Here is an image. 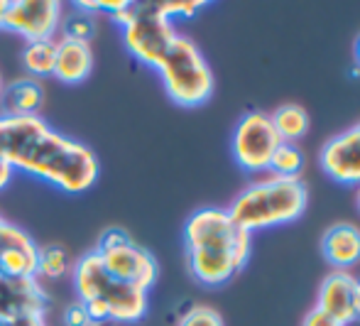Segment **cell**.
<instances>
[{"label": "cell", "mask_w": 360, "mask_h": 326, "mask_svg": "<svg viewBox=\"0 0 360 326\" xmlns=\"http://www.w3.org/2000/svg\"><path fill=\"white\" fill-rule=\"evenodd\" d=\"M10 326H44L42 317H27V319H18V322H10Z\"/></svg>", "instance_id": "cell-27"}, {"label": "cell", "mask_w": 360, "mask_h": 326, "mask_svg": "<svg viewBox=\"0 0 360 326\" xmlns=\"http://www.w3.org/2000/svg\"><path fill=\"white\" fill-rule=\"evenodd\" d=\"M10 177H13V167H10L3 157H0V189H3V187H8Z\"/></svg>", "instance_id": "cell-26"}, {"label": "cell", "mask_w": 360, "mask_h": 326, "mask_svg": "<svg viewBox=\"0 0 360 326\" xmlns=\"http://www.w3.org/2000/svg\"><path fill=\"white\" fill-rule=\"evenodd\" d=\"M319 165L328 180L346 187L360 184V120L353 128L338 132L323 142Z\"/></svg>", "instance_id": "cell-10"}, {"label": "cell", "mask_w": 360, "mask_h": 326, "mask_svg": "<svg viewBox=\"0 0 360 326\" xmlns=\"http://www.w3.org/2000/svg\"><path fill=\"white\" fill-rule=\"evenodd\" d=\"M62 39H69V42H91V37L96 35V23L89 13L84 10H74L67 18H62Z\"/></svg>", "instance_id": "cell-21"}, {"label": "cell", "mask_w": 360, "mask_h": 326, "mask_svg": "<svg viewBox=\"0 0 360 326\" xmlns=\"http://www.w3.org/2000/svg\"><path fill=\"white\" fill-rule=\"evenodd\" d=\"M64 322H67V326H94V322L89 319V312H86V307L81 302L69 304L67 312H64Z\"/></svg>", "instance_id": "cell-24"}, {"label": "cell", "mask_w": 360, "mask_h": 326, "mask_svg": "<svg viewBox=\"0 0 360 326\" xmlns=\"http://www.w3.org/2000/svg\"><path fill=\"white\" fill-rule=\"evenodd\" d=\"M8 5H10V0H0V30H3V25H5V13H8Z\"/></svg>", "instance_id": "cell-29"}, {"label": "cell", "mask_w": 360, "mask_h": 326, "mask_svg": "<svg viewBox=\"0 0 360 326\" xmlns=\"http://www.w3.org/2000/svg\"><path fill=\"white\" fill-rule=\"evenodd\" d=\"M353 309H356V319H360V280L356 284V299H353Z\"/></svg>", "instance_id": "cell-28"}, {"label": "cell", "mask_w": 360, "mask_h": 326, "mask_svg": "<svg viewBox=\"0 0 360 326\" xmlns=\"http://www.w3.org/2000/svg\"><path fill=\"white\" fill-rule=\"evenodd\" d=\"M353 57H356V69H360V35L356 37V47H353Z\"/></svg>", "instance_id": "cell-30"}, {"label": "cell", "mask_w": 360, "mask_h": 326, "mask_svg": "<svg viewBox=\"0 0 360 326\" xmlns=\"http://www.w3.org/2000/svg\"><path fill=\"white\" fill-rule=\"evenodd\" d=\"M42 101H44L42 84H39L37 79H32V76L15 79L13 84L3 86V94H0L3 115H13V118H22V115H37Z\"/></svg>", "instance_id": "cell-15"}, {"label": "cell", "mask_w": 360, "mask_h": 326, "mask_svg": "<svg viewBox=\"0 0 360 326\" xmlns=\"http://www.w3.org/2000/svg\"><path fill=\"white\" fill-rule=\"evenodd\" d=\"M115 23L123 27V42L128 52L152 69H157L160 59L179 35L174 23L160 13L157 3H130L128 10L115 15Z\"/></svg>", "instance_id": "cell-6"}, {"label": "cell", "mask_w": 360, "mask_h": 326, "mask_svg": "<svg viewBox=\"0 0 360 326\" xmlns=\"http://www.w3.org/2000/svg\"><path fill=\"white\" fill-rule=\"evenodd\" d=\"M0 157L69 194L91 189L98 180V160L86 145L59 135L39 115H0Z\"/></svg>", "instance_id": "cell-1"}, {"label": "cell", "mask_w": 360, "mask_h": 326, "mask_svg": "<svg viewBox=\"0 0 360 326\" xmlns=\"http://www.w3.org/2000/svg\"><path fill=\"white\" fill-rule=\"evenodd\" d=\"M74 284L79 302L101 299L110 309V324H135L147 314V292L110 277L98 253L91 251L76 263Z\"/></svg>", "instance_id": "cell-4"}, {"label": "cell", "mask_w": 360, "mask_h": 326, "mask_svg": "<svg viewBox=\"0 0 360 326\" xmlns=\"http://www.w3.org/2000/svg\"><path fill=\"white\" fill-rule=\"evenodd\" d=\"M356 284L358 277H353L346 270H333L323 277L321 287H319L316 307L338 319L343 326L356 322V309H353V299H356Z\"/></svg>", "instance_id": "cell-12"}, {"label": "cell", "mask_w": 360, "mask_h": 326, "mask_svg": "<svg viewBox=\"0 0 360 326\" xmlns=\"http://www.w3.org/2000/svg\"><path fill=\"white\" fill-rule=\"evenodd\" d=\"M37 248H0V277L10 280H30L37 277Z\"/></svg>", "instance_id": "cell-16"}, {"label": "cell", "mask_w": 360, "mask_h": 326, "mask_svg": "<svg viewBox=\"0 0 360 326\" xmlns=\"http://www.w3.org/2000/svg\"><path fill=\"white\" fill-rule=\"evenodd\" d=\"M47 307H49V299L44 294V289L37 284V277H30V280L0 277V319L3 322L42 317Z\"/></svg>", "instance_id": "cell-11"}, {"label": "cell", "mask_w": 360, "mask_h": 326, "mask_svg": "<svg viewBox=\"0 0 360 326\" xmlns=\"http://www.w3.org/2000/svg\"><path fill=\"white\" fill-rule=\"evenodd\" d=\"M167 96L176 106L196 108L214 94V71L204 59L201 49L184 35H176L174 42L157 64Z\"/></svg>", "instance_id": "cell-5"}, {"label": "cell", "mask_w": 360, "mask_h": 326, "mask_svg": "<svg viewBox=\"0 0 360 326\" xmlns=\"http://www.w3.org/2000/svg\"><path fill=\"white\" fill-rule=\"evenodd\" d=\"M356 206H358V211H360V184H358V194H356Z\"/></svg>", "instance_id": "cell-31"}, {"label": "cell", "mask_w": 360, "mask_h": 326, "mask_svg": "<svg viewBox=\"0 0 360 326\" xmlns=\"http://www.w3.org/2000/svg\"><path fill=\"white\" fill-rule=\"evenodd\" d=\"M96 253L103 261V268L110 277L120 280L125 284H133L138 289L150 292V287L157 282V261L150 251L133 241L123 228H108L101 236Z\"/></svg>", "instance_id": "cell-7"}, {"label": "cell", "mask_w": 360, "mask_h": 326, "mask_svg": "<svg viewBox=\"0 0 360 326\" xmlns=\"http://www.w3.org/2000/svg\"><path fill=\"white\" fill-rule=\"evenodd\" d=\"M302 326H343L338 319H333L331 314H326L323 309H319L316 304H314L311 309L307 312V317H304Z\"/></svg>", "instance_id": "cell-25"}, {"label": "cell", "mask_w": 360, "mask_h": 326, "mask_svg": "<svg viewBox=\"0 0 360 326\" xmlns=\"http://www.w3.org/2000/svg\"><path fill=\"white\" fill-rule=\"evenodd\" d=\"M160 13L165 18L174 20V18H194L201 8H206L204 0H172V3H157Z\"/></svg>", "instance_id": "cell-23"}, {"label": "cell", "mask_w": 360, "mask_h": 326, "mask_svg": "<svg viewBox=\"0 0 360 326\" xmlns=\"http://www.w3.org/2000/svg\"><path fill=\"white\" fill-rule=\"evenodd\" d=\"M321 256L333 270H351L360 263V228L356 223H333L321 238Z\"/></svg>", "instance_id": "cell-13"}, {"label": "cell", "mask_w": 360, "mask_h": 326, "mask_svg": "<svg viewBox=\"0 0 360 326\" xmlns=\"http://www.w3.org/2000/svg\"><path fill=\"white\" fill-rule=\"evenodd\" d=\"M94 326H113V324H110V322H103V324H94Z\"/></svg>", "instance_id": "cell-32"}, {"label": "cell", "mask_w": 360, "mask_h": 326, "mask_svg": "<svg viewBox=\"0 0 360 326\" xmlns=\"http://www.w3.org/2000/svg\"><path fill=\"white\" fill-rule=\"evenodd\" d=\"M270 120H272V128H275L277 137L282 142H297L307 135L309 130V115L302 106L297 104H287V106H280L270 113Z\"/></svg>", "instance_id": "cell-17"}, {"label": "cell", "mask_w": 360, "mask_h": 326, "mask_svg": "<svg viewBox=\"0 0 360 326\" xmlns=\"http://www.w3.org/2000/svg\"><path fill=\"white\" fill-rule=\"evenodd\" d=\"M62 23V3L57 0H10L3 30L22 35L27 42L54 39Z\"/></svg>", "instance_id": "cell-9"}, {"label": "cell", "mask_w": 360, "mask_h": 326, "mask_svg": "<svg viewBox=\"0 0 360 326\" xmlns=\"http://www.w3.org/2000/svg\"><path fill=\"white\" fill-rule=\"evenodd\" d=\"M280 137L272 128L270 113L265 111H248L236 123L231 135V155L236 165L245 172H265L275 150L280 147Z\"/></svg>", "instance_id": "cell-8"}, {"label": "cell", "mask_w": 360, "mask_h": 326, "mask_svg": "<svg viewBox=\"0 0 360 326\" xmlns=\"http://www.w3.org/2000/svg\"><path fill=\"white\" fill-rule=\"evenodd\" d=\"M0 94H3V79H0Z\"/></svg>", "instance_id": "cell-33"}, {"label": "cell", "mask_w": 360, "mask_h": 326, "mask_svg": "<svg viewBox=\"0 0 360 326\" xmlns=\"http://www.w3.org/2000/svg\"><path fill=\"white\" fill-rule=\"evenodd\" d=\"M270 175L280 180H299L304 170V152L297 142H280L270 160Z\"/></svg>", "instance_id": "cell-19"}, {"label": "cell", "mask_w": 360, "mask_h": 326, "mask_svg": "<svg viewBox=\"0 0 360 326\" xmlns=\"http://www.w3.org/2000/svg\"><path fill=\"white\" fill-rule=\"evenodd\" d=\"M186 265L196 282L221 287L250 261L252 233L236 226L226 208L204 206L186 218Z\"/></svg>", "instance_id": "cell-2"}, {"label": "cell", "mask_w": 360, "mask_h": 326, "mask_svg": "<svg viewBox=\"0 0 360 326\" xmlns=\"http://www.w3.org/2000/svg\"><path fill=\"white\" fill-rule=\"evenodd\" d=\"M69 270V256L62 246L37 248V277L59 280Z\"/></svg>", "instance_id": "cell-20"}, {"label": "cell", "mask_w": 360, "mask_h": 326, "mask_svg": "<svg viewBox=\"0 0 360 326\" xmlns=\"http://www.w3.org/2000/svg\"><path fill=\"white\" fill-rule=\"evenodd\" d=\"M94 69V52L86 42H69L57 39V59H54V74L64 84H81Z\"/></svg>", "instance_id": "cell-14"}, {"label": "cell", "mask_w": 360, "mask_h": 326, "mask_svg": "<svg viewBox=\"0 0 360 326\" xmlns=\"http://www.w3.org/2000/svg\"><path fill=\"white\" fill-rule=\"evenodd\" d=\"M57 59V39H37L27 42L22 49V64L32 76H52Z\"/></svg>", "instance_id": "cell-18"}, {"label": "cell", "mask_w": 360, "mask_h": 326, "mask_svg": "<svg viewBox=\"0 0 360 326\" xmlns=\"http://www.w3.org/2000/svg\"><path fill=\"white\" fill-rule=\"evenodd\" d=\"M179 326H223V319L214 307L194 304V307H189L181 314Z\"/></svg>", "instance_id": "cell-22"}, {"label": "cell", "mask_w": 360, "mask_h": 326, "mask_svg": "<svg viewBox=\"0 0 360 326\" xmlns=\"http://www.w3.org/2000/svg\"><path fill=\"white\" fill-rule=\"evenodd\" d=\"M309 201L307 184L302 180H280V177H262L245 187L231 206L228 216L243 231L255 233L262 228L285 226L297 221Z\"/></svg>", "instance_id": "cell-3"}]
</instances>
